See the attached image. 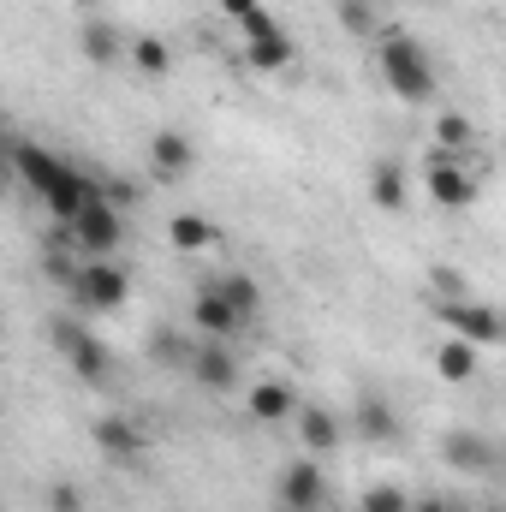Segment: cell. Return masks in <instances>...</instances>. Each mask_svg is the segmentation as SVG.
Masks as SVG:
<instances>
[{
  "label": "cell",
  "mask_w": 506,
  "mask_h": 512,
  "mask_svg": "<svg viewBox=\"0 0 506 512\" xmlns=\"http://www.w3.org/2000/svg\"><path fill=\"white\" fill-rule=\"evenodd\" d=\"M376 72L399 102H411V108H429L435 102V60H429V48L417 36L381 30L376 36Z\"/></svg>",
  "instance_id": "cell-1"
},
{
  "label": "cell",
  "mask_w": 506,
  "mask_h": 512,
  "mask_svg": "<svg viewBox=\"0 0 506 512\" xmlns=\"http://www.w3.org/2000/svg\"><path fill=\"white\" fill-rule=\"evenodd\" d=\"M465 161H477V155H453V149H441V143H429V155H423L429 203L447 209V215H465V209L477 203V173H465Z\"/></svg>",
  "instance_id": "cell-2"
},
{
  "label": "cell",
  "mask_w": 506,
  "mask_h": 512,
  "mask_svg": "<svg viewBox=\"0 0 506 512\" xmlns=\"http://www.w3.org/2000/svg\"><path fill=\"white\" fill-rule=\"evenodd\" d=\"M60 233H66V245L84 256V262H90V256H114L120 245H126V215H120V203H108V197H102V179H96L90 209H84L72 227H60Z\"/></svg>",
  "instance_id": "cell-3"
},
{
  "label": "cell",
  "mask_w": 506,
  "mask_h": 512,
  "mask_svg": "<svg viewBox=\"0 0 506 512\" xmlns=\"http://www.w3.org/2000/svg\"><path fill=\"white\" fill-rule=\"evenodd\" d=\"M72 304L78 310H96V316H114L131 304V274L114 262V256H90L78 286H72Z\"/></svg>",
  "instance_id": "cell-4"
},
{
  "label": "cell",
  "mask_w": 506,
  "mask_h": 512,
  "mask_svg": "<svg viewBox=\"0 0 506 512\" xmlns=\"http://www.w3.org/2000/svg\"><path fill=\"white\" fill-rule=\"evenodd\" d=\"M6 155H12V173L24 179V191H30L36 203H48V197L78 173L72 161H60V155H54V149H42V143H24V137H12V143H6Z\"/></svg>",
  "instance_id": "cell-5"
},
{
  "label": "cell",
  "mask_w": 506,
  "mask_h": 512,
  "mask_svg": "<svg viewBox=\"0 0 506 512\" xmlns=\"http://www.w3.org/2000/svg\"><path fill=\"white\" fill-rule=\"evenodd\" d=\"M435 316L459 334V340H471V346H501L506 340V316L495 304H483V298H435Z\"/></svg>",
  "instance_id": "cell-6"
},
{
  "label": "cell",
  "mask_w": 506,
  "mask_h": 512,
  "mask_svg": "<svg viewBox=\"0 0 506 512\" xmlns=\"http://www.w3.org/2000/svg\"><path fill=\"white\" fill-rule=\"evenodd\" d=\"M274 501L280 512H322L328 507V471H322V459H292V465H280V477H274Z\"/></svg>",
  "instance_id": "cell-7"
},
{
  "label": "cell",
  "mask_w": 506,
  "mask_h": 512,
  "mask_svg": "<svg viewBox=\"0 0 506 512\" xmlns=\"http://www.w3.org/2000/svg\"><path fill=\"white\" fill-rule=\"evenodd\" d=\"M54 346L66 352V364H72V376L90 387H108V376H114V358H108V346L96 340V334H84L72 316H60L54 322Z\"/></svg>",
  "instance_id": "cell-8"
},
{
  "label": "cell",
  "mask_w": 506,
  "mask_h": 512,
  "mask_svg": "<svg viewBox=\"0 0 506 512\" xmlns=\"http://www.w3.org/2000/svg\"><path fill=\"white\" fill-rule=\"evenodd\" d=\"M191 328H197L203 340H227V346H233V340L251 328V316H245V310H233V304L203 280V286H197V298H191Z\"/></svg>",
  "instance_id": "cell-9"
},
{
  "label": "cell",
  "mask_w": 506,
  "mask_h": 512,
  "mask_svg": "<svg viewBox=\"0 0 506 512\" xmlns=\"http://www.w3.org/2000/svg\"><path fill=\"white\" fill-rule=\"evenodd\" d=\"M185 370H191V382L203 387V393H233L239 387V352L227 340H197Z\"/></svg>",
  "instance_id": "cell-10"
},
{
  "label": "cell",
  "mask_w": 506,
  "mask_h": 512,
  "mask_svg": "<svg viewBox=\"0 0 506 512\" xmlns=\"http://www.w3.org/2000/svg\"><path fill=\"white\" fill-rule=\"evenodd\" d=\"M149 173H155L161 185L191 179V173H197V143H191L185 131H155V137H149Z\"/></svg>",
  "instance_id": "cell-11"
},
{
  "label": "cell",
  "mask_w": 506,
  "mask_h": 512,
  "mask_svg": "<svg viewBox=\"0 0 506 512\" xmlns=\"http://www.w3.org/2000/svg\"><path fill=\"white\" fill-rule=\"evenodd\" d=\"M441 459H447L459 477H489V471L501 465L495 441H489V435H477V429H447V441H441Z\"/></svg>",
  "instance_id": "cell-12"
},
{
  "label": "cell",
  "mask_w": 506,
  "mask_h": 512,
  "mask_svg": "<svg viewBox=\"0 0 506 512\" xmlns=\"http://www.w3.org/2000/svg\"><path fill=\"white\" fill-rule=\"evenodd\" d=\"M90 441H96V453L102 459H114V465H137L143 459V429L131 423V417H120V411H108V417H96L90 423Z\"/></svg>",
  "instance_id": "cell-13"
},
{
  "label": "cell",
  "mask_w": 506,
  "mask_h": 512,
  "mask_svg": "<svg viewBox=\"0 0 506 512\" xmlns=\"http://www.w3.org/2000/svg\"><path fill=\"white\" fill-rule=\"evenodd\" d=\"M340 441H346V423H340L328 405H298V447H304L310 459L340 453Z\"/></svg>",
  "instance_id": "cell-14"
},
{
  "label": "cell",
  "mask_w": 506,
  "mask_h": 512,
  "mask_svg": "<svg viewBox=\"0 0 506 512\" xmlns=\"http://www.w3.org/2000/svg\"><path fill=\"white\" fill-rule=\"evenodd\" d=\"M352 429L370 441V447H387L393 435H399V417H393V399L376 393V387H364L358 399H352Z\"/></svg>",
  "instance_id": "cell-15"
},
{
  "label": "cell",
  "mask_w": 506,
  "mask_h": 512,
  "mask_svg": "<svg viewBox=\"0 0 506 512\" xmlns=\"http://www.w3.org/2000/svg\"><path fill=\"white\" fill-rule=\"evenodd\" d=\"M298 387L292 382H256L251 393H245V411H251L256 423H286V417H298Z\"/></svg>",
  "instance_id": "cell-16"
},
{
  "label": "cell",
  "mask_w": 506,
  "mask_h": 512,
  "mask_svg": "<svg viewBox=\"0 0 506 512\" xmlns=\"http://www.w3.org/2000/svg\"><path fill=\"white\" fill-rule=\"evenodd\" d=\"M78 48H84V60H90V66H120V54H126V42H120L114 18H102V12H90V18L78 24Z\"/></svg>",
  "instance_id": "cell-17"
},
{
  "label": "cell",
  "mask_w": 506,
  "mask_h": 512,
  "mask_svg": "<svg viewBox=\"0 0 506 512\" xmlns=\"http://www.w3.org/2000/svg\"><path fill=\"white\" fill-rule=\"evenodd\" d=\"M477 364H483V346H471V340H459V334H447L441 346H435V376L453 387L477 382Z\"/></svg>",
  "instance_id": "cell-18"
},
{
  "label": "cell",
  "mask_w": 506,
  "mask_h": 512,
  "mask_svg": "<svg viewBox=\"0 0 506 512\" xmlns=\"http://www.w3.org/2000/svg\"><path fill=\"white\" fill-rule=\"evenodd\" d=\"M370 197H376V209H387V215H405L411 185H405V161L399 155H381L376 167H370Z\"/></svg>",
  "instance_id": "cell-19"
},
{
  "label": "cell",
  "mask_w": 506,
  "mask_h": 512,
  "mask_svg": "<svg viewBox=\"0 0 506 512\" xmlns=\"http://www.w3.org/2000/svg\"><path fill=\"white\" fill-rule=\"evenodd\" d=\"M298 60V42L280 30V36H262V42H245L239 48V66H251V72H286Z\"/></svg>",
  "instance_id": "cell-20"
},
{
  "label": "cell",
  "mask_w": 506,
  "mask_h": 512,
  "mask_svg": "<svg viewBox=\"0 0 506 512\" xmlns=\"http://www.w3.org/2000/svg\"><path fill=\"white\" fill-rule=\"evenodd\" d=\"M209 286H215V292H221L233 310H245V316H256V310H262V286H256L245 268H227V274H215Z\"/></svg>",
  "instance_id": "cell-21"
},
{
  "label": "cell",
  "mask_w": 506,
  "mask_h": 512,
  "mask_svg": "<svg viewBox=\"0 0 506 512\" xmlns=\"http://www.w3.org/2000/svg\"><path fill=\"white\" fill-rule=\"evenodd\" d=\"M167 239H173V251H185V256H197L209 239H215V227L197 215V209H179L173 221H167Z\"/></svg>",
  "instance_id": "cell-22"
},
{
  "label": "cell",
  "mask_w": 506,
  "mask_h": 512,
  "mask_svg": "<svg viewBox=\"0 0 506 512\" xmlns=\"http://www.w3.org/2000/svg\"><path fill=\"white\" fill-rule=\"evenodd\" d=\"M131 66H137L143 78H167V72H173V48H167L161 36H137V42H131Z\"/></svg>",
  "instance_id": "cell-23"
},
{
  "label": "cell",
  "mask_w": 506,
  "mask_h": 512,
  "mask_svg": "<svg viewBox=\"0 0 506 512\" xmlns=\"http://www.w3.org/2000/svg\"><path fill=\"white\" fill-rule=\"evenodd\" d=\"M435 143H441V149H453V155H471V149H477V126H471L465 114H453V108H447V114H435Z\"/></svg>",
  "instance_id": "cell-24"
},
{
  "label": "cell",
  "mask_w": 506,
  "mask_h": 512,
  "mask_svg": "<svg viewBox=\"0 0 506 512\" xmlns=\"http://www.w3.org/2000/svg\"><path fill=\"white\" fill-rule=\"evenodd\" d=\"M191 346H197V340H185V334H173V328H155V334H149V364H191Z\"/></svg>",
  "instance_id": "cell-25"
},
{
  "label": "cell",
  "mask_w": 506,
  "mask_h": 512,
  "mask_svg": "<svg viewBox=\"0 0 506 512\" xmlns=\"http://www.w3.org/2000/svg\"><path fill=\"white\" fill-rule=\"evenodd\" d=\"M417 501L399 489V483H370L364 495H358V512H411Z\"/></svg>",
  "instance_id": "cell-26"
},
{
  "label": "cell",
  "mask_w": 506,
  "mask_h": 512,
  "mask_svg": "<svg viewBox=\"0 0 506 512\" xmlns=\"http://www.w3.org/2000/svg\"><path fill=\"white\" fill-rule=\"evenodd\" d=\"M42 274H48L54 286H66V298H72V286H78L84 262H72V245H48V256H42Z\"/></svg>",
  "instance_id": "cell-27"
},
{
  "label": "cell",
  "mask_w": 506,
  "mask_h": 512,
  "mask_svg": "<svg viewBox=\"0 0 506 512\" xmlns=\"http://www.w3.org/2000/svg\"><path fill=\"white\" fill-rule=\"evenodd\" d=\"M334 18L352 36H376V0H334Z\"/></svg>",
  "instance_id": "cell-28"
},
{
  "label": "cell",
  "mask_w": 506,
  "mask_h": 512,
  "mask_svg": "<svg viewBox=\"0 0 506 512\" xmlns=\"http://www.w3.org/2000/svg\"><path fill=\"white\" fill-rule=\"evenodd\" d=\"M280 30H286V24H280V18H274L268 6H256V12H245V18H239V36H245V42H262V36H280Z\"/></svg>",
  "instance_id": "cell-29"
},
{
  "label": "cell",
  "mask_w": 506,
  "mask_h": 512,
  "mask_svg": "<svg viewBox=\"0 0 506 512\" xmlns=\"http://www.w3.org/2000/svg\"><path fill=\"white\" fill-rule=\"evenodd\" d=\"M42 507L48 512H84V489H78V483H48Z\"/></svg>",
  "instance_id": "cell-30"
},
{
  "label": "cell",
  "mask_w": 506,
  "mask_h": 512,
  "mask_svg": "<svg viewBox=\"0 0 506 512\" xmlns=\"http://www.w3.org/2000/svg\"><path fill=\"white\" fill-rule=\"evenodd\" d=\"M429 286H435L441 298H471V292H465V280H459L453 268H435V274H429Z\"/></svg>",
  "instance_id": "cell-31"
},
{
  "label": "cell",
  "mask_w": 506,
  "mask_h": 512,
  "mask_svg": "<svg viewBox=\"0 0 506 512\" xmlns=\"http://www.w3.org/2000/svg\"><path fill=\"white\" fill-rule=\"evenodd\" d=\"M256 6H262V0H221V12H227V18H233V24H239V18H245V12H256Z\"/></svg>",
  "instance_id": "cell-32"
},
{
  "label": "cell",
  "mask_w": 506,
  "mask_h": 512,
  "mask_svg": "<svg viewBox=\"0 0 506 512\" xmlns=\"http://www.w3.org/2000/svg\"><path fill=\"white\" fill-rule=\"evenodd\" d=\"M411 512H459V507H453V501H417Z\"/></svg>",
  "instance_id": "cell-33"
},
{
  "label": "cell",
  "mask_w": 506,
  "mask_h": 512,
  "mask_svg": "<svg viewBox=\"0 0 506 512\" xmlns=\"http://www.w3.org/2000/svg\"><path fill=\"white\" fill-rule=\"evenodd\" d=\"M72 6H78V12H102V0H72Z\"/></svg>",
  "instance_id": "cell-34"
}]
</instances>
